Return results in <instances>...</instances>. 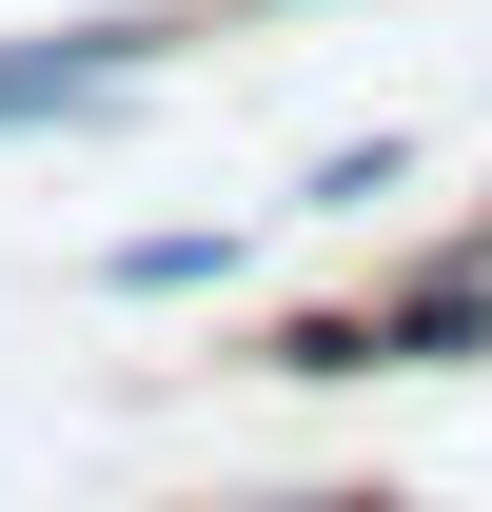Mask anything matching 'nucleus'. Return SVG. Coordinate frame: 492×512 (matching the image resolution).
<instances>
[{
  "label": "nucleus",
  "mask_w": 492,
  "mask_h": 512,
  "mask_svg": "<svg viewBox=\"0 0 492 512\" xmlns=\"http://www.w3.org/2000/svg\"><path fill=\"white\" fill-rule=\"evenodd\" d=\"M178 40H197L178 0H79V20H20V40H0V138H79V119H119Z\"/></svg>",
  "instance_id": "f257e3e1"
},
{
  "label": "nucleus",
  "mask_w": 492,
  "mask_h": 512,
  "mask_svg": "<svg viewBox=\"0 0 492 512\" xmlns=\"http://www.w3.org/2000/svg\"><path fill=\"white\" fill-rule=\"evenodd\" d=\"M355 316H374V375H473L492 355V217L453 256H414V276H374Z\"/></svg>",
  "instance_id": "f03ea898"
},
{
  "label": "nucleus",
  "mask_w": 492,
  "mask_h": 512,
  "mask_svg": "<svg viewBox=\"0 0 492 512\" xmlns=\"http://www.w3.org/2000/svg\"><path fill=\"white\" fill-rule=\"evenodd\" d=\"M414 197V138H315L296 158V217H394Z\"/></svg>",
  "instance_id": "7ed1b4c3"
},
{
  "label": "nucleus",
  "mask_w": 492,
  "mask_h": 512,
  "mask_svg": "<svg viewBox=\"0 0 492 512\" xmlns=\"http://www.w3.org/2000/svg\"><path fill=\"white\" fill-rule=\"evenodd\" d=\"M237 237H99V296H217Z\"/></svg>",
  "instance_id": "20e7f679"
},
{
  "label": "nucleus",
  "mask_w": 492,
  "mask_h": 512,
  "mask_svg": "<svg viewBox=\"0 0 492 512\" xmlns=\"http://www.w3.org/2000/svg\"><path fill=\"white\" fill-rule=\"evenodd\" d=\"M217 512H394V493H217Z\"/></svg>",
  "instance_id": "39448f33"
},
{
  "label": "nucleus",
  "mask_w": 492,
  "mask_h": 512,
  "mask_svg": "<svg viewBox=\"0 0 492 512\" xmlns=\"http://www.w3.org/2000/svg\"><path fill=\"white\" fill-rule=\"evenodd\" d=\"M276 20H335V0H276Z\"/></svg>",
  "instance_id": "423d86ee"
}]
</instances>
